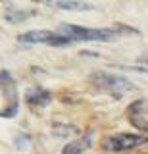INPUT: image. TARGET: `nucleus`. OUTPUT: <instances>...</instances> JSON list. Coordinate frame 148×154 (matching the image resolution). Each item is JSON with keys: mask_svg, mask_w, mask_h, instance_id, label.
Instances as JSON below:
<instances>
[{"mask_svg": "<svg viewBox=\"0 0 148 154\" xmlns=\"http://www.w3.org/2000/svg\"><path fill=\"white\" fill-rule=\"evenodd\" d=\"M60 33H64V37H69L71 41H113L117 38V31L113 29H90L73 25V23H62Z\"/></svg>", "mask_w": 148, "mask_h": 154, "instance_id": "nucleus-1", "label": "nucleus"}, {"mask_svg": "<svg viewBox=\"0 0 148 154\" xmlns=\"http://www.w3.org/2000/svg\"><path fill=\"white\" fill-rule=\"evenodd\" d=\"M56 33H50V31H29L25 35H20L17 41L20 42H27V45H37V42H44V45H50L54 41Z\"/></svg>", "mask_w": 148, "mask_h": 154, "instance_id": "nucleus-4", "label": "nucleus"}, {"mask_svg": "<svg viewBox=\"0 0 148 154\" xmlns=\"http://www.w3.org/2000/svg\"><path fill=\"white\" fill-rule=\"evenodd\" d=\"M92 81L98 87H104V89L113 91V93H131V91L137 89V87L133 85L131 81H127L125 77L112 75V73H100V71H96V73L92 75Z\"/></svg>", "mask_w": 148, "mask_h": 154, "instance_id": "nucleus-2", "label": "nucleus"}, {"mask_svg": "<svg viewBox=\"0 0 148 154\" xmlns=\"http://www.w3.org/2000/svg\"><path fill=\"white\" fill-rule=\"evenodd\" d=\"M25 17H27L25 12H8V14H6V19H8V21H14V23L23 21Z\"/></svg>", "mask_w": 148, "mask_h": 154, "instance_id": "nucleus-9", "label": "nucleus"}, {"mask_svg": "<svg viewBox=\"0 0 148 154\" xmlns=\"http://www.w3.org/2000/svg\"><path fill=\"white\" fill-rule=\"evenodd\" d=\"M50 93L48 91H37V93H31L27 94V102H29L31 106H44L50 102Z\"/></svg>", "mask_w": 148, "mask_h": 154, "instance_id": "nucleus-5", "label": "nucleus"}, {"mask_svg": "<svg viewBox=\"0 0 148 154\" xmlns=\"http://www.w3.org/2000/svg\"><path fill=\"white\" fill-rule=\"evenodd\" d=\"M140 62H144V64H148V54H144V56H142V58H140Z\"/></svg>", "mask_w": 148, "mask_h": 154, "instance_id": "nucleus-12", "label": "nucleus"}, {"mask_svg": "<svg viewBox=\"0 0 148 154\" xmlns=\"http://www.w3.org/2000/svg\"><path fill=\"white\" fill-rule=\"evenodd\" d=\"M54 6L64 10H83V8H89V4L87 2H54Z\"/></svg>", "mask_w": 148, "mask_h": 154, "instance_id": "nucleus-6", "label": "nucleus"}, {"mask_svg": "<svg viewBox=\"0 0 148 154\" xmlns=\"http://www.w3.org/2000/svg\"><path fill=\"white\" fill-rule=\"evenodd\" d=\"M52 131H54L56 135H60V137H65V135H69V133H77V129L69 127V125H54Z\"/></svg>", "mask_w": 148, "mask_h": 154, "instance_id": "nucleus-8", "label": "nucleus"}, {"mask_svg": "<svg viewBox=\"0 0 148 154\" xmlns=\"http://www.w3.org/2000/svg\"><path fill=\"white\" fill-rule=\"evenodd\" d=\"M10 81H12L10 71H0V85H6V83H10Z\"/></svg>", "mask_w": 148, "mask_h": 154, "instance_id": "nucleus-10", "label": "nucleus"}, {"mask_svg": "<svg viewBox=\"0 0 148 154\" xmlns=\"http://www.w3.org/2000/svg\"><path fill=\"white\" fill-rule=\"evenodd\" d=\"M138 129H142V131L148 133V123H140V125H138Z\"/></svg>", "mask_w": 148, "mask_h": 154, "instance_id": "nucleus-11", "label": "nucleus"}, {"mask_svg": "<svg viewBox=\"0 0 148 154\" xmlns=\"http://www.w3.org/2000/svg\"><path fill=\"white\" fill-rule=\"evenodd\" d=\"M148 141V137H140V135H129V133H121V135H113V137L104 139V148L112 152H121V150H129L135 148L138 144H144Z\"/></svg>", "mask_w": 148, "mask_h": 154, "instance_id": "nucleus-3", "label": "nucleus"}, {"mask_svg": "<svg viewBox=\"0 0 148 154\" xmlns=\"http://www.w3.org/2000/svg\"><path fill=\"white\" fill-rule=\"evenodd\" d=\"M85 144H87V143H79V141H73V143H69L68 146L64 148V154H81V150L85 148Z\"/></svg>", "mask_w": 148, "mask_h": 154, "instance_id": "nucleus-7", "label": "nucleus"}]
</instances>
